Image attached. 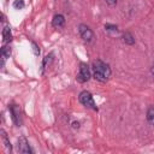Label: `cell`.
Wrapping results in <instances>:
<instances>
[{"label":"cell","mask_w":154,"mask_h":154,"mask_svg":"<svg viewBox=\"0 0 154 154\" xmlns=\"http://www.w3.org/2000/svg\"><path fill=\"white\" fill-rule=\"evenodd\" d=\"M64 24H65V18H64V16H63V14H55V16L53 17L52 25H53L54 28H57V29L63 28V26H64Z\"/></svg>","instance_id":"cell-7"},{"label":"cell","mask_w":154,"mask_h":154,"mask_svg":"<svg viewBox=\"0 0 154 154\" xmlns=\"http://www.w3.org/2000/svg\"><path fill=\"white\" fill-rule=\"evenodd\" d=\"M13 7L17 10H20L24 7V0H14L13 1Z\"/></svg>","instance_id":"cell-14"},{"label":"cell","mask_w":154,"mask_h":154,"mask_svg":"<svg viewBox=\"0 0 154 154\" xmlns=\"http://www.w3.org/2000/svg\"><path fill=\"white\" fill-rule=\"evenodd\" d=\"M78 30H79V34H81V36H82V38H83L84 41L90 42V41L93 40L94 34H93V31H91V29H90L89 26H87L85 24H81V25L78 26Z\"/></svg>","instance_id":"cell-4"},{"label":"cell","mask_w":154,"mask_h":154,"mask_svg":"<svg viewBox=\"0 0 154 154\" xmlns=\"http://www.w3.org/2000/svg\"><path fill=\"white\" fill-rule=\"evenodd\" d=\"M79 101L85 107H89V108H93V109H97V107H96V105L94 102L93 95L87 90H84V91H82L79 94Z\"/></svg>","instance_id":"cell-2"},{"label":"cell","mask_w":154,"mask_h":154,"mask_svg":"<svg viewBox=\"0 0 154 154\" xmlns=\"http://www.w3.org/2000/svg\"><path fill=\"white\" fill-rule=\"evenodd\" d=\"M0 134H1V140H2V143H4V146H5V148L7 149V150H12V146H11V142H10V140L7 138V135H6V132L4 131V130H1L0 131Z\"/></svg>","instance_id":"cell-8"},{"label":"cell","mask_w":154,"mask_h":154,"mask_svg":"<svg viewBox=\"0 0 154 154\" xmlns=\"http://www.w3.org/2000/svg\"><path fill=\"white\" fill-rule=\"evenodd\" d=\"M93 72H94V78L100 81V82H106L111 77V67L108 64L103 63L102 60H95L93 63Z\"/></svg>","instance_id":"cell-1"},{"label":"cell","mask_w":154,"mask_h":154,"mask_svg":"<svg viewBox=\"0 0 154 154\" xmlns=\"http://www.w3.org/2000/svg\"><path fill=\"white\" fill-rule=\"evenodd\" d=\"M150 72H152V75H153V76H154V65H153V66H152V69H150Z\"/></svg>","instance_id":"cell-18"},{"label":"cell","mask_w":154,"mask_h":154,"mask_svg":"<svg viewBox=\"0 0 154 154\" xmlns=\"http://www.w3.org/2000/svg\"><path fill=\"white\" fill-rule=\"evenodd\" d=\"M1 57H2V59H6V58H10V55H11V48L8 47V46H4L2 48H1Z\"/></svg>","instance_id":"cell-12"},{"label":"cell","mask_w":154,"mask_h":154,"mask_svg":"<svg viewBox=\"0 0 154 154\" xmlns=\"http://www.w3.org/2000/svg\"><path fill=\"white\" fill-rule=\"evenodd\" d=\"M147 120L150 125H154V106L148 107V109H147Z\"/></svg>","instance_id":"cell-10"},{"label":"cell","mask_w":154,"mask_h":154,"mask_svg":"<svg viewBox=\"0 0 154 154\" xmlns=\"http://www.w3.org/2000/svg\"><path fill=\"white\" fill-rule=\"evenodd\" d=\"M10 111H11L12 119H13L14 124L19 126V124H20V111H19V107L16 106V105H12V106L10 107Z\"/></svg>","instance_id":"cell-6"},{"label":"cell","mask_w":154,"mask_h":154,"mask_svg":"<svg viewBox=\"0 0 154 154\" xmlns=\"http://www.w3.org/2000/svg\"><path fill=\"white\" fill-rule=\"evenodd\" d=\"M2 38L4 42H10L12 40V34H11V29L8 26H5L2 29Z\"/></svg>","instance_id":"cell-9"},{"label":"cell","mask_w":154,"mask_h":154,"mask_svg":"<svg viewBox=\"0 0 154 154\" xmlns=\"http://www.w3.org/2000/svg\"><path fill=\"white\" fill-rule=\"evenodd\" d=\"M76 78L81 83H84V82L89 81V78H90V70H89V66L87 64L82 63L79 65V72H78V75H77Z\"/></svg>","instance_id":"cell-3"},{"label":"cell","mask_w":154,"mask_h":154,"mask_svg":"<svg viewBox=\"0 0 154 154\" xmlns=\"http://www.w3.org/2000/svg\"><path fill=\"white\" fill-rule=\"evenodd\" d=\"M52 60H53V54H49V55H46V57H45L43 63H42V73H43V70L47 67V64L49 65Z\"/></svg>","instance_id":"cell-13"},{"label":"cell","mask_w":154,"mask_h":154,"mask_svg":"<svg viewBox=\"0 0 154 154\" xmlns=\"http://www.w3.org/2000/svg\"><path fill=\"white\" fill-rule=\"evenodd\" d=\"M117 1H118V0H106V2H107L108 5H111V6L116 5V4H117Z\"/></svg>","instance_id":"cell-17"},{"label":"cell","mask_w":154,"mask_h":154,"mask_svg":"<svg viewBox=\"0 0 154 154\" xmlns=\"http://www.w3.org/2000/svg\"><path fill=\"white\" fill-rule=\"evenodd\" d=\"M31 46H32V51H34V54H35V55H38V54H40V49H38V46H37L35 42H32V43H31Z\"/></svg>","instance_id":"cell-16"},{"label":"cell","mask_w":154,"mask_h":154,"mask_svg":"<svg viewBox=\"0 0 154 154\" xmlns=\"http://www.w3.org/2000/svg\"><path fill=\"white\" fill-rule=\"evenodd\" d=\"M123 38H124V42L128 43V45H134L135 43V38H134V36L130 31H125L124 35H123Z\"/></svg>","instance_id":"cell-11"},{"label":"cell","mask_w":154,"mask_h":154,"mask_svg":"<svg viewBox=\"0 0 154 154\" xmlns=\"http://www.w3.org/2000/svg\"><path fill=\"white\" fill-rule=\"evenodd\" d=\"M18 152L24 153V154H30L32 150L30 149V146L28 143V140L24 136H20L18 138Z\"/></svg>","instance_id":"cell-5"},{"label":"cell","mask_w":154,"mask_h":154,"mask_svg":"<svg viewBox=\"0 0 154 154\" xmlns=\"http://www.w3.org/2000/svg\"><path fill=\"white\" fill-rule=\"evenodd\" d=\"M105 29L108 30V31H117L118 30L117 25H113V24H106L105 25Z\"/></svg>","instance_id":"cell-15"}]
</instances>
